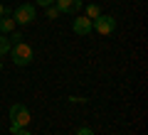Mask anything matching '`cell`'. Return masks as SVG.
Returning <instances> with one entry per match:
<instances>
[{"label":"cell","mask_w":148,"mask_h":135,"mask_svg":"<svg viewBox=\"0 0 148 135\" xmlns=\"http://www.w3.org/2000/svg\"><path fill=\"white\" fill-rule=\"evenodd\" d=\"M8 115H10V133H12V135H15L20 128H27L30 120H32L27 106H22V103H12L10 111H8Z\"/></svg>","instance_id":"obj_1"},{"label":"cell","mask_w":148,"mask_h":135,"mask_svg":"<svg viewBox=\"0 0 148 135\" xmlns=\"http://www.w3.org/2000/svg\"><path fill=\"white\" fill-rule=\"evenodd\" d=\"M8 54H10V59H12L15 66H30L32 59H35V49H32L27 42H15Z\"/></svg>","instance_id":"obj_2"},{"label":"cell","mask_w":148,"mask_h":135,"mask_svg":"<svg viewBox=\"0 0 148 135\" xmlns=\"http://www.w3.org/2000/svg\"><path fill=\"white\" fill-rule=\"evenodd\" d=\"M25 37H22V32H12V37H10V42H22Z\"/></svg>","instance_id":"obj_13"},{"label":"cell","mask_w":148,"mask_h":135,"mask_svg":"<svg viewBox=\"0 0 148 135\" xmlns=\"http://www.w3.org/2000/svg\"><path fill=\"white\" fill-rule=\"evenodd\" d=\"M54 5H57V10L62 15H74V12H79L84 7V3L82 0H54Z\"/></svg>","instance_id":"obj_6"},{"label":"cell","mask_w":148,"mask_h":135,"mask_svg":"<svg viewBox=\"0 0 148 135\" xmlns=\"http://www.w3.org/2000/svg\"><path fill=\"white\" fill-rule=\"evenodd\" d=\"M35 5H40V7H49V5H54V0H35Z\"/></svg>","instance_id":"obj_12"},{"label":"cell","mask_w":148,"mask_h":135,"mask_svg":"<svg viewBox=\"0 0 148 135\" xmlns=\"http://www.w3.org/2000/svg\"><path fill=\"white\" fill-rule=\"evenodd\" d=\"M12 20H15V25H32V22L37 20L35 5H32V3H22V5H17Z\"/></svg>","instance_id":"obj_3"},{"label":"cell","mask_w":148,"mask_h":135,"mask_svg":"<svg viewBox=\"0 0 148 135\" xmlns=\"http://www.w3.org/2000/svg\"><path fill=\"white\" fill-rule=\"evenodd\" d=\"M10 32H15V20L10 15H3L0 17V35H10Z\"/></svg>","instance_id":"obj_7"},{"label":"cell","mask_w":148,"mask_h":135,"mask_svg":"<svg viewBox=\"0 0 148 135\" xmlns=\"http://www.w3.org/2000/svg\"><path fill=\"white\" fill-rule=\"evenodd\" d=\"M10 47H12L10 37H8V35H0V57H5V54L10 52Z\"/></svg>","instance_id":"obj_8"},{"label":"cell","mask_w":148,"mask_h":135,"mask_svg":"<svg viewBox=\"0 0 148 135\" xmlns=\"http://www.w3.org/2000/svg\"><path fill=\"white\" fill-rule=\"evenodd\" d=\"M5 15V5H3V3H0V17Z\"/></svg>","instance_id":"obj_15"},{"label":"cell","mask_w":148,"mask_h":135,"mask_svg":"<svg viewBox=\"0 0 148 135\" xmlns=\"http://www.w3.org/2000/svg\"><path fill=\"white\" fill-rule=\"evenodd\" d=\"M114 30H116V20H114V15H104L101 12L96 20H91V32H99V35H114Z\"/></svg>","instance_id":"obj_4"},{"label":"cell","mask_w":148,"mask_h":135,"mask_svg":"<svg viewBox=\"0 0 148 135\" xmlns=\"http://www.w3.org/2000/svg\"><path fill=\"white\" fill-rule=\"evenodd\" d=\"M74 135H94V130H91V128H86V125H84V128H79V130H77Z\"/></svg>","instance_id":"obj_11"},{"label":"cell","mask_w":148,"mask_h":135,"mask_svg":"<svg viewBox=\"0 0 148 135\" xmlns=\"http://www.w3.org/2000/svg\"><path fill=\"white\" fill-rule=\"evenodd\" d=\"M99 15H101V7H99V5H94V3L86 5V17H89V20H96Z\"/></svg>","instance_id":"obj_9"},{"label":"cell","mask_w":148,"mask_h":135,"mask_svg":"<svg viewBox=\"0 0 148 135\" xmlns=\"http://www.w3.org/2000/svg\"><path fill=\"white\" fill-rule=\"evenodd\" d=\"M45 10H47V17H49V20H57V17L62 15V12L57 10V5H49V7H45Z\"/></svg>","instance_id":"obj_10"},{"label":"cell","mask_w":148,"mask_h":135,"mask_svg":"<svg viewBox=\"0 0 148 135\" xmlns=\"http://www.w3.org/2000/svg\"><path fill=\"white\" fill-rule=\"evenodd\" d=\"M72 30H74V35H79V37L91 35V20L86 15H77L72 20Z\"/></svg>","instance_id":"obj_5"},{"label":"cell","mask_w":148,"mask_h":135,"mask_svg":"<svg viewBox=\"0 0 148 135\" xmlns=\"http://www.w3.org/2000/svg\"><path fill=\"white\" fill-rule=\"evenodd\" d=\"M15 135H32V133H30V130H27V128H20V130H17Z\"/></svg>","instance_id":"obj_14"},{"label":"cell","mask_w":148,"mask_h":135,"mask_svg":"<svg viewBox=\"0 0 148 135\" xmlns=\"http://www.w3.org/2000/svg\"><path fill=\"white\" fill-rule=\"evenodd\" d=\"M0 71H3V62H0Z\"/></svg>","instance_id":"obj_16"}]
</instances>
